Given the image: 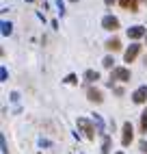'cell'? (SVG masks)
<instances>
[{"mask_svg":"<svg viewBox=\"0 0 147 154\" xmlns=\"http://www.w3.org/2000/svg\"><path fill=\"white\" fill-rule=\"evenodd\" d=\"M78 126L85 130V135H87V139H93V126H91V122L89 119H85V117H78Z\"/></svg>","mask_w":147,"mask_h":154,"instance_id":"cell-1","label":"cell"},{"mask_svg":"<svg viewBox=\"0 0 147 154\" xmlns=\"http://www.w3.org/2000/svg\"><path fill=\"white\" fill-rule=\"evenodd\" d=\"M102 26L108 28V30H117V28H119V20L112 17V15H106V17L102 20Z\"/></svg>","mask_w":147,"mask_h":154,"instance_id":"cell-2","label":"cell"},{"mask_svg":"<svg viewBox=\"0 0 147 154\" xmlns=\"http://www.w3.org/2000/svg\"><path fill=\"white\" fill-rule=\"evenodd\" d=\"M112 78H117V80H130V69H125V67H115L112 69Z\"/></svg>","mask_w":147,"mask_h":154,"instance_id":"cell-3","label":"cell"},{"mask_svg":"<svg viewBox=\"0 0 147 154\" xmlns=\"http://www.w3.org/2000/svg\"><path fill=\"white\" fill-rule=\"evenodd\" d=\"M134 102H136V104H143V102L147 100V87H139V89H136L134 91Z\"/></svg>","mask_w":147,"mask_h":154,"instance_id":"cell-4","label":"cell"},{"mask_svg":"<svg viewBox=\"0 0 147 154\" xmlns=\"http://www.w3.org/2000/svg\"><path fill=\"white\" fill-rule=\"evenodd\" d=\"M130 141H132V126H130V122H125V124H123V139H121V143H123V146H130Z\"/></svg>","mask_w":147,"mask_h":154,"instance_id":"cell-5","label":"cell"},{"mask_svg":"<svg viewBox=\"0 0 147 154\" xmlns=\"http://www.w3.org/2000/svg\"><path fill=\"white\" fill-rule=\"evenodd\" d=\"M139 50H141V46H139V44H132L128 50H125V61H128V63H130V61H134V59H136V54H139Z\"/></svg>","mask_w":147,"mask_h":154,"instance_id":"cell-6","label":"cell"},{"mask_svg":"<svg viewBox=\"0 0 147 154\" xmlns=\"http://www.w3.org/2000/svg\"><path fill=\"white\" fill-rule=\"evenodd\" d=\"M143 35H145V26H132V28H128V37L130 39H139Z\"/></svg>","mask_w":147,"mask_h":154,"instance_id":"cell-7","label":"cell"},{"mask_svg":"<svg viewBox=\"0 0 147 154\" xmlns=\"http://www.w3.org/2000/svg\"><path fill=\"white\" fill-rule=\"evenodd\" d=\"M121 9H128V11H136V9H139V0H121Z\"/></svg>","mask_w":147,"mask_h":154,"instance_id":"cell-8","label":"cell"},{"mask_svg":"<svg viewBox=\"0 0 147 154\" xmlns=\"http://www.w3.org/2000/svg\"><path fill=\"white\" fill-rule=\"evenodd\" d=\"M106 48L112 50V52H117V50L121 48V42H119V39H108V42H106Z\"/></svg>","mask_w":147,"mask_h":154,"instance_id":"cell-9","label":"cell"},{"mask_svg":"<svg viewBox=\"0 0 147 154\" xmlns=\"http://www.w3.org/2000/svg\"><path fill=\"white\" fill-rule=\"evenodd\" d=\"M87 96H89L91 102H102V94H100L98 89H89V94H87Z\"/></svg>","mask_w":147,"mask_h":154,"instance_id":"cell-10","label":"cell"},{"mask_svg":"<svg viewBox=\"0 0 147 154\" xmlns=\"http://www.w3.org/2000/svg\"><path fill=\"white\" fill-rule=\"evenodd\" d=\"M100 74L98 72H93V69H87V74H85V80H89V83H93V80H98Z\"/></svg>","mask_w":147,"mask_h":154,"instance_id":"cell-11","label":"cell"},{"mask_svg":"<svg viewBox=\"0 0 147 154\" xmlns=\"http://www.w3.org/2000/svg\"><path fill=\"white\" fill-rule=\"evenodd\" d=\"M110 150V137H104V146H102V154H108Z\"/></svg>","mask_w":147,"mask_h":154,"instance_id":"cell-12","label":"cell"},{"mask_svg":"<svg viewBox=\"0 0 147 154\" xmlns=\"http://www.w3.org/2000/svg\"><path fill=\"white\" fill-rule=\"evenodd\" d=\"M141 130H143V132H147V111L141 115Z\"/></svg>","mask_w":147,"mask_h":154,"instance_id":"cell-13","label":"cell"},{"mask_svg":"<svg viewBox=\"0 0 147 154\" xmlns=\"http://www.w3.org/2000/svg\"><path fill=\"white\" fill-rule=\"evenodd\" d=\"M11 24H9V22H2V35H11Z\"/></svg>","mask_w":147,"mask_h":154,"instance_id":"cell-14","label":"cell"},{"mask_svg":"<svg viewBox=\"0 0 147 154\" xmlns=\"http://www.w3.org/2000/svg\"><path fill=\"white\" fill-rule=\"evenodd\" d=\"M65 83H69V85H76V83H78V78H76V74H69V76L65 78Z\"/></svg>","mask_w":147,"mask_h":154,"instance_id":"cell-15","label":"cell"},{"mask_svg":"<svg viewBox=\"0 0 147 154\" xmlns=\"http://www.w3.org/2000/svg\"><path fill=\"white\" fill-rule=\"evenodd\" d=\"M102 63H104V67H112V57H106Z\"/></svg>","mask_w":147,"mask_h":154,"instance_id":"cell-16","label":"cell"},{"mask_svg":"<svg viewBox=\"0 0 147 154\" xmlns=\"http://www.w3.org/2000/svg\"><path fill=\"white\" fill-rule=\"evenodd\" d=\"M0 76H2V80H7V76H9V74H7V69H4V67L0 69Z\"/></svg>","mask_w":147,"mask_h":154,"instance_id":"cell-17","label":"cell"},{"mask_svg":"<svg viewBox=\"0 0 147 154\" xmlns=\"http://www.w3.org/2000/svg\"><path fill=\"white\" fill-rule=\"evenodd\" d=\"M2 154H7V141H4V137H2Z\"/></svg>","mask_w":147,"mask_h":154,"instance_id":"cell-18","label":"cell"},{"mask_svg":"<svg viewBox=\"0 0 147 154\" xmlns=\"http://www.w3.org/2000/svg\"><path fill=\"white\" fill-rule=\"evenodd\" d=\"M104 2H106V5L110 7V5H115V2H117V0H104Z\"/></svg>","mask_w":147,"mask_h":154,"instance_id":"cell-19","label":"cell"},{"mask_svg":"<svg viewBox=\"0 0 147 154\" xmlns=\"http://www.w3.org/2000/svg\"><path fill=\"white\" fill-rule=\"evenodd\" d=\"M117 154H123V152H117Z\"/></svg>","mask_w":147,"mask_h":154,"instance_id":"cell-20","label":"cell"},{"mask_svg":"<svg viewBox=\"0 0 147 154\" xmlns=\"http://www.w3.org/2000/svg\"><path fill=\"white\" fill-rule=\"evenodd\" d=\"M71 2H76V0H71Z\"/></svg>","mask_w":147,"mask_h":154,"instance_id":"cell-21","label":"cell"},{"mask_svg":"<svg viewBox=\"0 0 147 154\" xmlns=\"http://www.w3.org/2000/svg\"><path fill=\"white\" fill-rule=\"evenodd\" d=\"M145 2H147V0H145Z\"/></svg>","mask_w":147,"mask_h":154,"instance_id":"cell-22","label":"cell"},{"mask_svg":"<svg viewBox=\"0 0 147 154\" xmlns=\"http://www.w3.org/2000/svg\"><path fill=\"white\" fill-rule=\"evenodd\" d=\"M145 152H147V150H145Z\"/></svg>","mask_w":147,"mask_h":154,"instance_id":"cell-23","label":"cell"}]
</instances>
